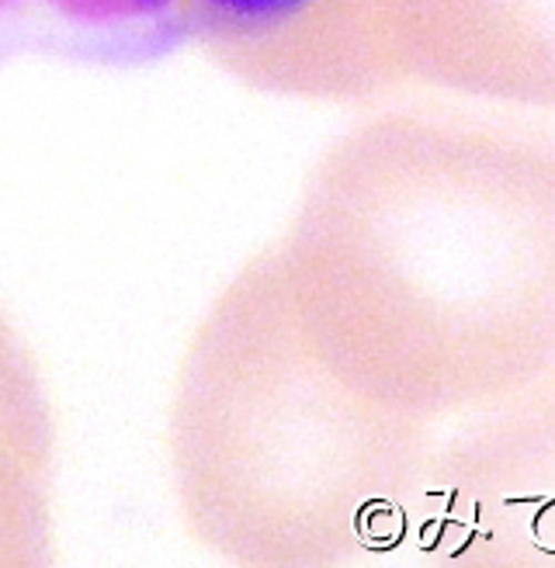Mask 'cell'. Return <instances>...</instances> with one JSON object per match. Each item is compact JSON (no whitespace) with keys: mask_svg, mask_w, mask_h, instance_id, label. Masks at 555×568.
Returning <instances> with one entry per match:
<instances>
[{"mask_svg":"<svg viewBox=\"0 0 555 568\" xmlns=\"http://www.w3.org/2000/svg\"><path fill=\"white\" fill-rule=\"evenodd\" d=\"M46 413L28 361L0 323V561H32L42 545Z\"/></svg>","mask_w":555,"mask_h":568,"instance_id":"cell-1","label":"cell"},{"mask_svg":"<svg viewBox=\"0 0 555 568\" xmlns=\"http://www.w3.org/2000/svg\"><path fill=\"white\" fill-rule=\"evenodd\" d=\"M167 0H0V18H49L77 28H129L150 21Z\"/></svg>","mask_w":555,"mask_h":568,"instance_id":"cell-2","label":"cell"}]
</instances>
